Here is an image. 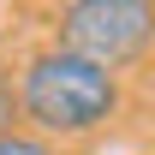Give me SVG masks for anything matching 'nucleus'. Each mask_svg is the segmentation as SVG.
I'll use <instances>...</instances> for the list:
<instances>
[{"label": "nucleus", "instance_id": "1", "mask_svg": "<svg viewBox=\"0 0 155 155\" xmlns=\"http://www.w3.org/2000/svg\"><path fill=\"white\" fill-rule=\"evenodd\" d=\"M18 101L24 119L42 125L48 137H90L119 114V78L72 48H42L24 60Z\"/></svg>", "mask_w": 155, "mask_h": 155}, {"label": "nucleus", "instance_id": "2", "mask_svg": "<svg viewBox=\"0 0 155 155\" xmlns=\"http://www.w3.org/2000/svg\"><path fill=\"white\" fill-rule=\"evenodd\" d=\"M54 24H60V48L114 72V66H125L149 48L155 6L149 0H66L54 12Z\"/></svg>", "mask_w": 155, "mask_h": 155}, {"label": "nucleus", "instance_id": "3", "mask_svg": "<svg viewBox=\"0 0 155 155\" xmlns=\"http://www.w3.org/2000/svg\"><path fill=\"white\" fill-rule=\"evenodd\" d=\"M0 155H60L48 137H30V131H6L0 137Z\"/></svg>", "mask_w": 155, "mask_h": 155}]
</instances>
